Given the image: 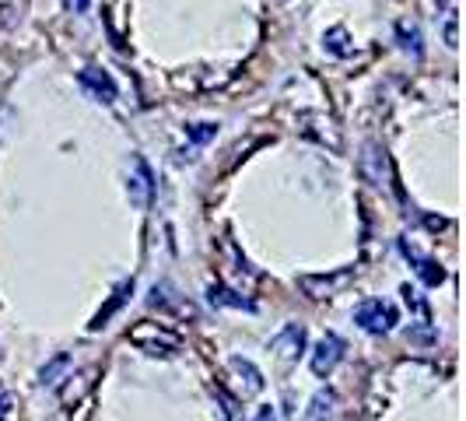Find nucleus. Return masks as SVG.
<instances>
[{
    "instance_id": "aec40b11",
    "label": "nucleus",
    "mask_w": 466,
    "mask_h": 421,
    "mask_svg": "<svg viewBox=\"0 0 466 421\" xmlns=\"http://www.w3.org/2000/svg\"><path fill=\"white\" fill-rule=\"evenodd\" d=\"M64 7L74 11V15H85L88 11V0H64Z\"/></svg>"
},
{
    "instance_id": "2eb2a0df",
    "label": "nucleus",
    "mask_w": 466,
    "mask_h": 421,
    "mask_svg": "<svg viewBox=\"0 0 466 421\" xmlns=\"http://www.w3.org/2000/svg\"><path fill=\"white\" fill-rule=\"evenodd\" d=\"M397 36H400V43H403V49H410L414 56H420V32L414 28V25L400 22L397 25Z\"/></svg>"
},
{
    "instance_id": "9d476101",
    "label": "nucleus",
    "mask_w": 466,
    "mask_h": 421,
    "mask_svg": "<svg viewBox=\"0 0 466 421\" xmlns=\"http://www.w3.org/2000/svg\"><path fill=\"white\" fill-rule=\"evenodd\" d=\"M403 250H407V246H403ZM407 257H410V260H414V263H418L414 271H418V278L424 281L428 288H439V284H442V281H445V271H442V267H439V263H435V260L418 257V253H410V250H407Z\"/></svg>"
},
{
    "instance_id": "f257e3e1",
    "label": "nucleus",
    "mask_w": 466,
    "mask_h": 421,
    "mask_svg": "<svg viewBox=\"0 0 466 421\" xmlns=\"http://www.w3.org/2000/svg\"><path fill=\"white\" fill-rule=\"evenodd\" d=\"M127 341L137 344L144 354H155V358H172L183 348V337L165 323H155V320H140L134 327L127 330Z\"/></svg>"
},
{
    "instance_id": "9b49d317",
    "label": "nucleus",
    "mask_w": 466,
    "mask_h": 421,
    "mask_svg": "<svg viewBox=\"0 0 466 421\" xmlns=\"http://www.w3.org/2000/svg\"><path fill=\"white\" fill-rule=\"evenodd\" d=\"M333 404H337V394H333V390H319L316 397L309 400V415H305V421H329Z\"/></svg>"
},
{
    "instance_id": "6ab92c4d",
    "label": "nucleus",
    "mask_w": 466,
    "mask_h": 421,
    "mask_svg": "<svg viewBox=\"0 0 466 421\" xmlns=\"http://www.w3.org/2000/svg\"><path fill=\"white\" fill-rule=\"evenodd\" d=\"M253 421H280L278 418V411L267 404V407H257V415H253Z\"/></svg>"
},
{
    "instance_id": "f8f14e48",
    "label": "nucleus",
    "mask_w": 466,
    "mask_h": 421,
    "mask_svg": "<svg viewBox=\"0 0 466 421\" xmlns=\"http://www.w3.org/2000/svg\"><path fill=\"white\" fill-rule=\"evenodd\" d=\"M323 49L333 53V56H348L350 53V32L344 25H337V28H329L327 36H323Z\"/></svg>"
},
{
    "instance_id": "20e7f679",
    "label": "nucleus",
    "mask_w": 466,
    "mask_h": 421,
    "mask_svg": "<svg viewBox=\"0 0 466 421\" xmlns=\"http://www.w3.org/2000/svg\"><path fill=\"white\" fill-rule=\"evenodd\" d=\"M340 358H344V341H340L337 334H323V337L316 341L312 354H309V369L319 375V379H327V375L340 365Z\"/></svg>"
},
{
    "instance_id": "7ed1b4c3",
    "label": "nucleus",
    "mask_w": 466,
    "mask_h": 421,
    "mask_svg": "<svg viewBox=\"0 0 466 421\" xmlns=\"http://www.w3.org/2000/svg\"><path fill=\"white\" fill-rule=\"evenodd\" d=\"M354 271H333V274H302L299 278V288H302V295L309 299H316V303H323V299H333V295H340L344 288H348V281Z\"/></svg>"
},
{
    "instance_id": "4468645a",
    "label": "nucleus",
    "mask_w": 466,
    "mask_h": 421,
    "mask_svg": "<svg viewBox=\"0 0 466 421\" xmlns=\"http://www.w3.org/2000/svg\"><path fill=\"white\" fill-rule=\"evenodd\" d=\"M70 369V354H56L49 365H43V373H39V383L43 386H56L60 383V375Z\"/></svg>"
},
{
    "instance_id": "f3484780",
    "label": "nucleus",
    "mask_w": 466,
    "mask_h": 421,
    "mask_svg": "<svg viewBox=\"0 0 466 421\" xmlns=\"http://www.w3.org/2000/svg\"><path fill=\"white\" fill-rule=\"evenodd\" d=\"M407 341H435V334L428 327H407Z\"/></svg>"
},
{
    "instance_id": "412c9836",
    "label": "nucleus",
    "mask_w": 466,
    "mask_h": 421,
    "mask_svg": "<svg viewBox=\"0 0 466 421\" xmlns=\"http://www.w3.org/2000/svg\"><path fill=\"white\" fill-rule=\"evenodd\" d=\"M7 404H11L7 394H0V418H7Z\"/></svg>"
},
{
    "instance_id": "1a4fd4ad",
    "label": "nucleus",
    "mask_w": 466,
    "mask_h": 421,
    "mask_svg": "<svg viewBox=\"0 0 466 421\" xmlns=\"http://www.w3.org/2000/svg\"><path fill=\"white\" fill-rule=\"evenodd\" d=\"M208 299H210V305H228V309H246V313H257V303L242 299L238 292L225 288V284H210V288H208Z\"/></svg>"
},
{
    "instance_id": "ddd939ff",
    "label": "nucleus",
    "mask_w": 466,
    "mask_h": 421,
    "mask_svg": "<svg viewBox=\"0 0 466 421\" xmlns=\"http://www.w3.org/2000/svg\"><path fill=\"white\" fill-rule=\"evenodd\" d=\"M127 292H134V281H123V284H119V288H116V295L109 299V305H106V309H102V313L95 316L92 330H102V327H106V323H109V316H113V313H116L119 305H123V299H127Z\"/></svg>"
},
{
    "instance_id": "0eeeda50",
    "label": "nucleus",
    "mask_w": 466,
    "mask_h": 421,
    "mask_svg": "<svg viewBox=\"0 0 466 421\" xmlns=\"http://www.w3.org/2000/svg\"><path fill=\"white\" fill-rule=\"evenodd\" d=\"M228 373L235 375V386H238V397L242 400H253L263 390V373L249 358H238V354L228 358Z\"/></svg>"
},
{
    "instance_id": "f03ea898",
    "label": "nucleus",
    "mask_w": 466,
    "mask_h": 421,
    "mask_svg": "<svg viewBox=\"0 0 466 421\" xmlns=\"http://www.w3.org/2000/svg\"><path fill=\"white\" fill-rule=\"evenodd\" d=\"M354 323L369 334H390L397 323V309L382 299H365V303L354 309Z\"/></svg>"
},
{
    "instance_id": "6e6552de",
    "label": "nucleus",
    "mask_w": 466,
    "mask_h": 421,
    "mask_svg": "<svg viewBox=\"0 0 466 421\" xmlns=\"http://www.w3.org/2000/svg\"><path fill=\"white\" fill-rule=\"evenodd\" d=\"M270 351L278 354L280 362H299L302 358V351H305V327L302 323H288V327L280 330L278 337L270 341Z\"/></svg>"
},
{
    "instance_id": "4be33fe9",
    "label": "nucleus",
    "mask_w": 466,
    "mask_h": 421,
    "mask_svg": "<svg viewBox=\"0 0 466 421\" xmlns=\"http://www.w3.org/2000/svg\"><path fill=\"white\" fill-rule=\"evenodd\" d=\"M348 421H358V418H348Z\"/></svg>"
},
{
    "instance_id": "dca6fc26",
    "label": "nucleus",
    "mask_w": 466,
    "mask_h": 421,
    "mask_svg": "<svg viewBox=\"0 0 466 421\" xmlns=\"http://www.w3.org/2000/svg\"><path fill=\"white\" fill-rule=\"evenodd\" d=\"M187 138L193 144H208L218 138V123H193V127H187Z\"/></svg>"
},
{
    "instance_id": "39448f33",
    "label": "nucleus",
    "mask_w": 466,
    "mask_h": 421,
    "mask_svg": "<svg viewBox=\"0 0 466 421\" xmlns=\"http://www.w3.org/2000/svg\"><path fill=\"white\" fill-rule=\"evenodd\" d=\"M77 85H81V92L95 98V102H102V106H113L116 102V81H113V74L102 67H85L77 70Z\"/></svg>"
},
{
    "instance_id": "423d86ee",
    "label": "nucleus",
    "mask_w": 466,
    "mask_h": 421,
    "mask_svg": "<svg viewBox=\"0 0 466 421\" xmlns=\"http://www.w3.org/2000/svg\"><path fill=\"white\" fill-rule=\"evenodd\" d=\"M127 190H130V204L137 210H144L147 204H151V193H155V180H151V169H147V162L144 159H130V183H127Z\"/></svg>"
},
{
    "instance_id": "a211bd4d",
    "label": "nucleus",
    "mask_w": 466,
    "mask_h": 421,
    "mask_svg": "<svg viewBox=\"0 0 466 421\" xmlns=\"http://www.w3.org/2000/svg\"><path fill=\"white\" fill-rule=\"evenodd\" d=\"M445 46H456V18H445Z\"/></svg>"
}]
</instances>
